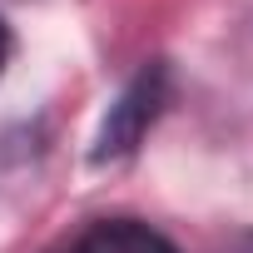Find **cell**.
<instances>
[{"instance_id":"3","label":"cell","mask_w":253,"mask_h":253,"mask_svg":"<svg viewBox=\"0 0 253 253\" xmlns=\"http://www.w3.org/2000/svg\"><path fill=\"white\" fill-rule=\"evenodd\" d=\"M5 65H10V30H5V20H0V75H5Z\"/></svg>"},{"instance_id":"2","label":"cell","mask_w":253,"mask_h":253,"mask_svg":"<svg viewBox=\"0 0 253 253\" xmlns=\"http://www.w3.org/2000/svg\"><path fill=\"white\" fill-rule=\"evenodd\" d=\"M75 253H179L164 233H154L149 223H134V218H104L94 223Z\"/></svg>"},{"instance_id":"1","label":"cell","mask_w":253,"mask_h":253,"mask_svg":"<svg viewBox=\"0 0 253 253\" xmlns=\"http://www.w3.org/2000/svg\"><path fill=\"white\" fill-rule=\"evenodd\" d=\"M159 70H144L129 89L119 94V104L109 109V119H104V134H99V159H114V154H124V149H134V139L144 134V124L154 119V109H159Z\"/></svg>"}]
</instances>
